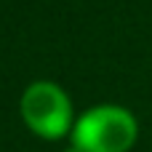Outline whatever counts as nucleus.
<instances>
[{"label":"nucleus","mask_w":152,"mask_h":152,"mask_svg":"<svg viewBox=\"0 0 152 152\" xmlns=\"http://www.w3.org/2000/svg\"><path fill=\"white\" fill-rule=\"evenodd\" d=\"M139 139V120L123 104H94L75 118L69 144L80 152H131Z\"/></svg>","instance_id":"obj_1"},{"label":"nucleus","mask_w":152,"mask_h":152,"mask_svg":"<svg viewBox=\"0 0 152 152\" xmlns=\"http://www.w3.org/2000/svg\"><path fill=\"white\" fill-rule=\"evenodd\" d=\"M19 115L27 131L43 142L69 139L75 118H77L69 94L53 80H32L21 91Z\"/></svg>","instance_id":"obj_2"},{"label":"nucleus","mask_w":152,"mask_h":152,"mask_svg":"<svg viewBox=\"0 0 152 152\" xmlns=\"http://www.w3.org/2000/svg\"><path fill=\"white\" fill-rule=\"evenodd\" d=\"M64 152H80V150H77V147H72V144L67 142V147H64Z\"/></svg>","instance_id":"obj_3"}]
</instances>
